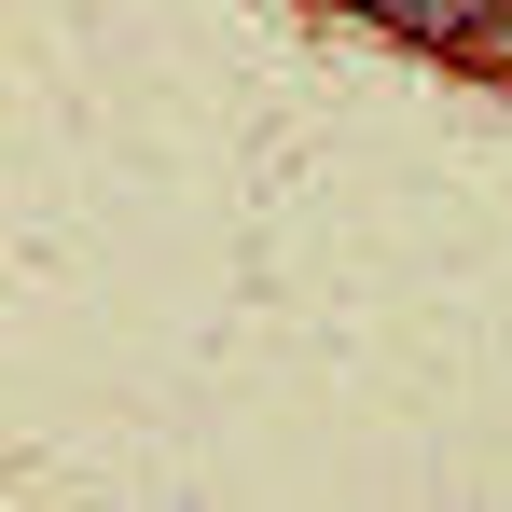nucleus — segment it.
<instances>
[{"instance_id":"obj_1","label":"nucleus","mask_w":512,"mask_h":512,"mask_svg":"<svg viewBox=\"0 0 512 512\" xmlns=\"http://www.w3.org/2000/svg\"><path fill=\"white\" fill-rule=\"evenodd\" d=\"M360 14H388L402 42H443V56H471V42L512 28V0H360Z\"/></svg>"}]
</instances>
